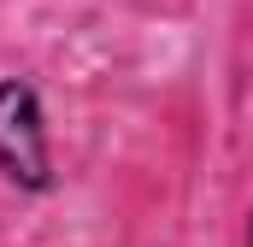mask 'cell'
Listing matches in <instances>:
<instances>
[{"instance_id":"1","label":"cell","mask_w":253,"mask_h":247,"mask_svg":"<svg viewBox=\"0 0 253 247\" xmlns=\"http://www.w3.org/2000/svg\"><path fill=\"white\" fill-rule=\"evenodd\" d=\"M0 183L18 194H53L59 188L47 106H42V88L30 77H0Z\"/></svg>"},{"instance_id":"2","label":"cell","mask_w":253,"mask_h":247,"mask_svg":"<svg viewBox=\"0 0 253 247\" xmlns=\"http://www.w3.org/2000/svg\"><path fill=\"white\" fill-rule=\"evenodd\" d=\"M242 247H253V212H248V230H242Z\"/></svg>"}]
</instances>
